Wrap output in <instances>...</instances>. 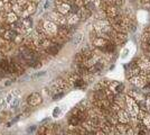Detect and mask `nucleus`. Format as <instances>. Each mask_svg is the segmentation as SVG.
<instances>
[{"label":"nucleus","instance_id":"obj_1","mask_svg":"<svg viewBox=\"0 0 150 135\" xmlns=\"http://www.w3.org/2000/svg\"><path fill=\"white\" fill-rule=\"evenodd\" d=\"M39 26L42 27V29H43L44 34L50 39H53V37H55V36H57V32H58L57 25L56 24H54L53 21H50V19L46 18L45 20L42 21V24H40Z\"/></svg>","mask_w":150,"mask_h":135},{"label":"nucleus","instance_id":"obj_2","mask_svg":"<svg viewBox=\"0 0 150 135\" xmlns=\"http://www.w3.org/2000/svg\"><path fill=\"white\" fill-rule=\"evenodd\" d=\"M66 81L69 82V86L75 87V88H80V89H84V88H86V86H88V82H86L80 74H77L76 72L69 73V76L66 77Z\"/></svg>","mask_w":150,"mask_h":135},{"label":"nucleus","instance_id":"obj_3","mask_svg":"<svg viewBox=\"0 0 150 135\" xmlns=\"http://www.w3.org/2000/svg\"><path fill=\"white\" fill-rule=\"evenodd\" d=\"M125 106H127V109H128L127 111L129 113V115L132 117H137L138 113L140 110V106L134 99H132L128 95H125Z\"/></svg>","mask_w":150,"mask_h":135},{"label":"nucleus","instance_id":"obj_4","mask_svg":"<svg viewBox=\"0 0 150 135\" xmlns=\"http://www.w3.org/2000/svg\"><path fill=\"white\" fill-rule=\"evenodd\" d=\"M137 64L140 69V73L142 76H149L150 74V58L148 55L141 56L137 60Z\"/></svg>","mask_w":150,"mask_h":135},{"label":"nucleus","instance_id":"obj_5","mask_svg":"<svg viewBox=\"0 0 150 135\" xmlns=\"http://www.w3.org/2000/svg\"><path fill=\"white\" fill-rule=\"evenodd\" d=\"M69 88V84L66 80H63V79H58V80H55L53 84L50 86V90L54 94L56 92H64L66 89Z\"/></svg>","mask_w":150,"mask_h":135},{"label":"nucleus","instance_id":"obj_6","mask_svg":"<svg viewBox=\"0 0 150 135\" xmlns=\"http://www.w3.org/2000/svg\"><path fill=\"white\" fill-rule=\"evenodd\" d=\"M47 19H50V21H53L54 24H56L57 26H63V25H67V20L66 17L62 15V14L57 13L56 10L52 11V13L47 16Z\"/></svg>","mask_w":150,"mask_h":135},{"label":"nucleus","instance_id":"obj_7","mask_svg":"<svg viewBox=\"0 0 150 135\" xmlns=\"http://www.w3.org/2000/svg\"><path fill=\"white\" fill-rule=\"evenodd\" d=\"M110 39L115 45H123L127 42V34L117 32L112 28V31L110 32Z\"/></svg>","mask_w":150,"mask_h":135},{"label":"nucleus","instance_id":"obj_8","mask_svg":"<svg viewBox=\"0 0 150 135\" xmlns=\"http://www.w3.org/2000/svg\"><path fill=\"white\" fill-rule=\"evenodd\" d=\"M71 2H63V1H59V0H55V10H56L57 13L66 16L67 14L72 11Z\"/></svg>","mask_w":150,"mask_h":135},{"label":"nucleus","instance_id":"obj_9","mask_svg":"<svg viewBox=\"0 0 150 135\" xmlns=\"http://www.w3.org/2000/svg\"><path fill=\"white\" fill-rule=\"evenodd\" d=\"M129 81L131 82L133 86H137L139 88H144L146 84L148 82V76H142V74H137L133 76L129 79Z\"/></svg>","mask_w":150,"mask_h":135},{"label":"nucleus","instance_id":"obj_10","mask_svg":"<svg viewBox=\"0 0 150 135\" xmlns=\"http://www.w3.org/2000/svg\"><path fill=\"white\" fill-rule=\"evenodd\" d=\"M108 89L111 92H113L114 95H119V94H122V91L125 89V86H123V84H120L118 81H110V84L108 86Z\"/></svg>","mask_w":150,"mask_h":135},{"label":"nucleus","instance_id":"obj_11","mask_svg":"<svg viewBox=\"0 0 150 135\" xmlns=\"http://www.w3.org/2000/svg\"><path fill=\"white\" fill-rule=\"evenodd\" d=\"M40 103H42V97L37 92L31 94L30 96L27 98V104H28V106H31V107L38 106Z\"/></svg>","mask_w":150,"mask_h":135},{"label":"nucleus","instance_id":"obj_12","mask_svg":"<svg viewBox=\"0 0 150 135\" xmlns=\"http://www.w3.org/2000/svg\"><path fill=\"white\" fill-rule=\"evenodd\" d=\"M128 96H130L132 99H134L139 105L140 104H144V100H146V96L142 95V94H140V92H138V91H136V90H129Z\"/></svg>","mask_w":150,"mask_h":135},{"label":"nucleus","instance_id":"obj_13","mask_svg":"<svg viewBox=\"0 0 150 135\" xmlns=\"http://www.w3.org/2000/svg\"><path fill=\"white\" fill-rule=\"evenodd\" d=\"M141 46L142 50L147 52V54L150 53V33L144 32L142 35V39H141Z\"/></svg>","mask_w":150,"mask_h":135},{"label":"nucleus","instance_id":"obj_14","mask_svg":"<svg viewBox=\"0 0 150 135\" xmlns=\"http://www.w3.org/2000/svg\"><path fill=\"white\" fill-rule=\"evenodd\" d=\"M117 115H118L119 123H122V124H129L130 115H129V113H128L127 110H125L123 108H121V109L117 113Z\"/></svg>","mask_w":150,"mask_h":135},{"label":"nucleus","instance_id":"obj_15","mask_svg":"<svg viewBox=\"0 0 150 135\" xmlns=\"http://www.w3.org/2000/svg\"><path fill=\"white\" fill-rule=\"evenodd\" d=\"M66 20H67V25H71V26H74L75 24H77L79 21H80V17H79V15L75 13H69L66 16Z\"/></svg>","mask_w":150,"mask_h":135},{"label":"nucleus","instance_id":"obj_16","mask_svg":"<svg viewBox=\"0 0 150 135\" xmlns=\"http://www.w3.org/2000/svg\"><path fill=\"white\" fill-rule=\"evenodd\" d=\"M77 15H79L80 19L85 20V19H88V17H91V15H92V10L88 9L86 7H81V8L79 9V11H77Z\"/></svg>","mask_w":150,"mask_h":135},{"label":"nucleus","instance_id":"obj_17","mask_svg":"<svg viewBox=\"0 0 150 135\" xmlns=\"http://www.w3.org/2000/svg\"><path fill=\"white\" fill-rule=\"evenodd\" d=\"M129 127H130V125H129V124L118 123V124L115 125V129H118V132H119L120 134H125V133H127V131L129 129Z\"/></svg>","mask_w":150,"mask_h":135},{"label":"nucleus","instance_id":"obj_18","mask_svg":"<svg viewBox=\"0 0 150 135\" xmlns=\"http://www.w3.org/2000/svg\"><path fill=\"white\" fill-rule=\"evenodd\" d=\"M9 104H10V107H11V108H17L19 105H20V99H19V97L13 98V100Z\"/></svg>","mask_w":150,"mask_h":135},{"label":"nucleus","instance_id":"obj_19","mask_svg":"<svg viewBox=\"0 0 150 135\" xmlns=\"http://www.w3.org/2000/svg\"><path fill=\"white\" fill-rule=\"evenodd\" d=\"M108 2H110L111 5H114L117 7H121L125 5V0H108Z\"/></svg>","mask_w":150,"mask_h":135},{"label":"nucleus","instance_id":"obj_20","mask_svg":"<svg viewBox=\"0 0 150 135\" xmlns=\"http://www.w3.org/2000/svg\"><path fill=\"white\" fill-rule=\"evenodd\" d=\"M82 39H83V35L82 34H76L74 36V39H73V44L79 45L82 42Z\"/></svg>","mask_w":150,"mask_h":135},{"label":"nucleus","instance_id":"obj_21","mask_svg":"<svg viewBox=\"0 0 150 135\" xmlns=\"http://www.w3.org/2000/svg\"><path fill=\"white\" fill-rule=\"evenodd\" d=\"M144 110L148 111L150 114V94L148 96H146V100H144Z\"/></svg>","mask_w":150,"mask_h":135},{"label":"nucleus","instance_id":"obj_22","mask_svg":"<svg viewBox=\"0 0 150 135\" xmlns=\"http://www.w3.org/2000/svg\"><path fill=\"white\" fill-rule=\"evenodd\" d=\"M142 123L146 125V127H147V129H150V114H149V113H148V114L146 115V117L142 119Z\"/></svg>","mask_w":150,"mask_h":135},{"label":"nucleus","instance_id":"obj_23","mask_svg":"<svg viewBox=\"0 0 150 135\" xmlns=\"http://www.w3.org/2000/svg\"><path fill=\"white\" fill-rule=\"evenodd\" d=\"M62 97H64V92H56V94H54L53 99H54V100H57V99H61Z\"/></svg>","mask_w":150,"mask_h":135},{"label":"nucleus","instance_id":"obj_24","mask_svg":"<svg viewBox=\"0 0 150 135\" xmlns=\"http://www.w3.org/2000/svg\"><path fill=\"white\" fill-rule=\"evenodd\" d=\"M59 114H61V108L56 107V108L54 109V111H53V116H54V117H58Z\"/></svg>","mask_w":150,"mask_h":135},{"label":"nucleus","instance_id":"obj_25","mask_svg":"<svg viewBox=\"0 0 150 135\" xmlns=\"http://www.w3.org/2000/svg\"><path fill=\"white\" fill-rule=\"evenodd\" d=\"M45 73H46V72H45V71H42V72H38V73H36V74H34V79H35V78H38V77H40V76H44Z\"/></svg>","mask_w":150,"mask_h":135},{"label":"nucleus","instance_id":"obj_26","mask_svg":"<svg viewBox=\"0 0 150 135\" xmlns=\"http://www.w3.org/2000/svg\"><path fill=\"white\" fill-rule=\"evenodd\" d=\"M140 1H141V2H142V4H144V6H147V7H150V0H140Z\"/></svg>","mask_w":150,"mask_h":135},{"label":"nucleus","instance_id":"obj_27","mask_svg":"<svg viewBox=\"0 0 150 135\" xmlns=\"http://www.w3.org/2000/svg\"><path fill=\"white\" fill-rule=\"evenodd\" d=\"M50 6V0H46V2H45V6H44V9H48Z\"/></svg>","mask_w":150,"mask_h":135},{"label":"nucleus","instance_id":"obj_28","mask_svg":"<svg viewBox=\"0 0 150 135\" xmlns=\"http://www.w3.org/2000/svg\"><path fill=\"white\" fill-rule=\"evenodd\" d=\"M35 129H36V126H35V125H33L31 127H29V129H28V133H33Z\"/></svg>","mask_w":150,"mask_h":135},{"label":"nucleus","instance_id":"obj_29","mask_svg":"<svg viewBox=\"0 0 150 135\" xmlns=\"http://www.w3.org/2000/svg\"><path fill=\"white\" fill-rule=\"evenodd\" d=\"M28 1H30L33 4H36V5H38V4L40 2V0H28Z\"/></svg>","mask_w":150,"mask_h":135},{"label":"nucleus","instance_id":"obj_30","mask_svg":"<svg viewBox=\"0 0 150 135\" xmlns=\"http://www.w3.org/2000/svg\"><path fill=\"white\" fill-rule=\"evenodd\" d=\"M11 82H13V81H10V80H7L6 82H5V86H6V87H8L9 84H11Z\"/></svg>","mask_w":150,"mask_h":135},{"label":"nucleus","instance_id":"obj_31","mask_svg":"<svg viewBox=\"0 0 150 135\" xmlns=\"http://www.w3.org/2000/svg\"><path fill=\"white\" fill-rule=\"evenodd\" d=\"M59 1H63V2H71L72 0H59Z\"/></svg>","mask_w":150,"mask_h":135},{"label":"nucleus","instance_id":"obj_32","mask_svg":"<svg viewBox=\"0 0 150 135\" xmlns=\"http://www.w3.org/2000/svg\"><path fill=\"white\" fill-rule=\"evenodd\" d=\"M1 31H2V23L0 21V34H1Z\"/></svg>","mask_w":150,"mask_h":135},{"label":"nucleus","instance_id":"obj_33","mask_svg":"<svg viewBox=\"0 0 150 135\" xmlns=\"http://www.w3.org/2000/svg\"><path fill=\"white\" fill-rule=\"evenodd\" d=\"M146 32H149L150 33V26L148 27V28H147V29H146Z\"/></svg>","mask_w":150,"mask_h":135},{"label":"nucleus","instance_id":"obj_34","mask_svg":"<svg viewBox=\"0 0 150 135\" xmlns=\"http://www.w3.org/2000/svg\"><path fill=\"white\" fill-rule=\"evenodd\" d=\"M148 82H149V84H150V74H149V76H148Z\"/></svg>","mask_w":150,"mask_h":135},{"label":"nucleus","instance_id":"obj_35","mask_svg":"<svg viewBox=\"0 0 150 135\" xmlns=\"http://www.w3.org/2000/svg\"><path fill=\"white\" fill-rule=\"evenodd\" d=\"M148 134H149V135H150V129H149V132H148Z\"/></svg>","mask_w":150,"mask_h":135},{"label":"nucleus","instance_id":"obj_36","mask_svg":"<svg viewBox=\"0 0 150 135\" xmlns=\"http://www.w3.org/2000/svg\"><path fill=\"white\" fill-rule=\"evenodd\" d=\"M0 37H1V34H0Z\"/></svg>","mask_w":150,"mask_h":135}]
</instances>
